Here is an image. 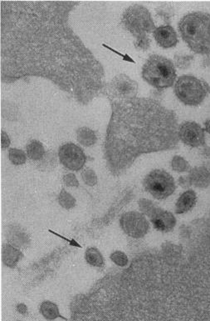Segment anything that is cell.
I'll use <instances>...</instances> for the list:
<instances>
[{
    "mask_svg": "<svg viewBox=\"0 0 210 321\" xmlns=\"http://www.w3.org/2000/svg\"><path fill=\"white\" fill-rule=\"evenodd\" d=\"M79 2L1 1V81L42 77L87 105L105 93V71L69 24Z\"/></svg>",
    "mask_w": 210,
    "mask_h": 321,
    "instance_id": "cell-1",
    "label": "cell"
},
{
    "mask_svg": "<svg viewBox=\"0 0 210 321\" xmlns=\"http://www.w3.org/2000/svg\"><path fill=\"white\" fill-rule=\"evenodd\" d=\"M111 105L104 156L109 170L118 175L143 154L172 150L179 145L178 118L152 98L116 99Z\"/></svg>",
    "mask_w": 210,
    "mask_h": 321,
    "instance_id": "cell-2",
    "label": "cell"
},
{
    "mask_svg": "<svg viewBox=\"0 0 210 321\" xmlns=\"http://www.w3.org/2000/svg\"><path fill=\"white\" fill-rule=\"evenodd\" d=\"M179 30L183 40L194 52L210 55V13H188L179 21Z\"/></svg>",
    "mask_w": 210,
    "mask_h": 321,
    "instance_id": "cell-3",
    "label": "cell"
},
{
    "mask_svg": "<svg viewBox=\"0 0 210 321\" xmlns=\"http://www.w3.org/2000/svg\"><path fill=\"white\" fill-rule=\"evenodd\" d=\"M121 22L124 28L136 38L134 44L136 49L147 50L151 46L148 34L157 29L148 9L140 4H134L124 12Z\"/></svg>",
    "mask_w": 210,
    "mask_h": 321,
    "instance_id": "cell-4",
    "label": "cell"
},
{
    "mask_svg": "<svg viewBox=\"0 0 210 321\" xmlns=\"http://www.w3.org/2000/svg\"><path fill=\"white\" fill-rule=\"evenodd\" d=\"M142 78L158 90H164L173 86L176 80V70L173 62L167 58L153 55L142 68Z\"/></svg>",
    "mask_w": 210,
    "mask_h": 321,
    "instance_id": "cell-5",
    "label": "cell"
},
{
    "mask_svg": "<svg viewBox=\"0 0 210 321\" xmlns=\"http://www.w3.org/2000/svg\"><path fill=\"white\" fill-rule=\"evenodd\" d=\"M174 93L180 101L190 106H197L201 104L210 88L205 80L191 76H183L177 80L174 85Z\"/></svg>",
    "mask_w": 210,
    "mask_h": 321,
    "instance_id": "cell-6",
    "label": "cell"
},
{
    "mask_svg": "<svg viewBox=\"0 0 210 321\" xmlns=\"http://www.w3.org/2000/svg\"><path fill=\"white\" fill-rule=\"evenodd\" d=\"M144 188L157 200H164L170 196L176 188L170 174L163 169H154L144 179Z\"/></svg>",
    "mask_w": 210,
    "mask_h": 321,
    "instance_id": "cell-7",
    "label": "cell"
},
{
    "mask_svg": "<svg viewBox=\"0 0 210 321\" xmlns=\"http://www.w3.org/2000/svg\"><path fill=\"white\" fill-rule=\"evenodd\" d=\"M138 93V83L124 74L118 75L106 85L105 95L116 99L135 98Z\"/></svg>",
    "mask_w": 210,
    "mask_h": 321,
    "instance_id": "cell-8",
    "label": "cell"
},
{
    "mask_svg": "<svg viewBox=\"0 0 210 321\" xmlns=\"http://www.w3.org/2000/svg\"><path fill=\"white\" fill-rule=\"evenodd\" d=\"M58 157L65 168L73 171L82 169L87 159L82 148L73 143H67L59 148Z\"/></svg>",
    "mask_w": 210,
    "mask_h": 321,
    "instance_id": "cell-9",
    "label": "cell"
},
{
    "mask_svg": "<svg viewBox=\"0 0 210 321\" xmlns=\"http://www.w3.org/2000/svg\"><path fill=\"white\" fill-rule=\"evenodd\" d=\"M120 223L124 232L133 238H141L148 232V221L143 215L138 212L124 214L121 216Z\"/></svg>",
    "mask_w": 210,
    "mask_h": 321,
    "instance_id": "cell-10",
    "label": "cell"
},
{
    "mask_svg": "<svg viewBox=\"0 0 210 321\" xmlns=\"http://www.w3.org/2000/svg\"><path fill=\"white\" fill-rule=\"evenodd\" d=\"M179 139L190 147L204 146L205 145V130L196 122H185L179 127Z\"/></svg>",
    "mask_w": 210,
    "mask_h": 321,
    "instance_id": "cell-11",
    "label": "cell"
},
{
    "mask_svg": "<svg viewBox=\"0 0 210 321\" xmlns=\"http://www.w3.org/2000/svg\"><path fill=\"white\" fill-rule=\"evenodd\" d=\"M147 207L148 209L141 208V210L151 217L152 225L156 230L167 233L174 228L176 225V220L171 213L151 205H147Z\"/></svg>",
    "mask_w": 210,
    "mask_h": 321,
    "instance_id": "cell-12",
    "label": "cell"
},
{
    "mask_svg": "<svg viewBox=\"0 0 210 321\" xmlns=\"http://www.w3.org/2000/svg\"><path fill=\"white\" fill-rule=\"evenodd\" d=\"M153 35L159 46L164 49H170L176 46L179 42L176 32L169 24L157 28L153 32Z\"/></svg>",
    "mask_w": 210,
    "mask_h": 321,
    "instance_id": "cell-13",
    "label": "cell"
},
{
    "mask_svg": "<svg viewBox=\"0 0 210 321\" xmlns=\"http://www.w3.org/2000/svg\"><path fill=\"white\" fill-rule=\"evenodd\" d=\"M6 236L11 244H13V246L18 248H26L30 243V239L28 235L19 226H9Z\"/></svg>",
    "mask_w": 210,
    "mask_h": 321,
    "instance_id": "cell-14",
    "label": "cell"
},
{
    "mask_svg": "<svg viewBox=\"0 0 210 321\" xmlns=\"http://www.w3.org/2000/svg\"><path fill=\"white\" fill-rule=\"evenodd\" d=\"M2 255L3 264L9 268H15L19 260L23 257V253L19 249L8 243L3 245Z\"/></svg>",
    "mask_w": 210,
    "mask_h": 321,
    "instance_id": "cell-15",
    "label": "cell"
},
{
    "mask_svg": "<svg viewBox=\"0 0 210 321\" xmlns=\"http://www.w3.org/2000/svg\"><path fill=\"white\" fill-rule=\"evenodd\" d=\"M196 203V194L193 190H188L181 194L177 200L175 211L178 214L188 212L195 206Z\"/></svg>",
    "mask_w": 210,
    "mask_h": 321,
    "instance_id": "cell-16",
    "label": "cell"
},
{
    "mask_svg": "<svg viewBox=\"0 0 210 321\" xmlns=\"http://www.w3.org/2000/svg\"><path fill=\"white\" fill-rule=\"evenodd\" d=\"M77 140L85 147H90L95 145L98 137L96 133L90 128L81 127L77 130Z\"/></svg>",
    "mask_w": 210,
    "mask_h": 321,
    "instance_id": "cell-17",
    "label": "cell"
},
{
    "mask_svg": "<svg viewBox=\"0 0 210 321\" xmlns=\"http://www.w3.org/2000/svg\"><path fill=\"white\" fill-rule=\"evenodd\" d=\"M190 180L196 186H205L210 184V174L205 168H195L190 172Z\"/></svg>",
    "mask_w": 210,
    "mask_h": 321,
    "instance_id": "cell-18",
    "label": "cell"
},
{
    "mask_svg": "<svg viewBox=\"0 0 210 321\" xmlns=\"http://www.w3.org/2000/svg\"><path fill=\"white\" fill-rule=\"evenodd\" d=\"M27 155L32 160H41L45 156L44 145L39 140H31L27 145Z\"/></svg>",
    "mask_w": 210,
    "mask_h": 321,
    "instance_id": "cell-19",
    "label": "cell"
},
{
    "mask_svg": "<svg viewBox=\"0 0 210 321\" xmlns=\"http://www.w3.org/2000/svg\"><path fill=\"white\" fill-rule=\"evenodd\" d=\"M40 312L44 316V318L47 319L48 321H53L56 318H64L60 315L59 309L56 304L52 303L51 301H44L40 306Z\"/></svg>",
    "mask_w": 210,
    "mask_h": 321,
    "instance_id": "cell-20",
    "label": "cell"
},
{
    "mask_svg": "<svg viewBox=\"0 0 210 321\" xmlns=\"http://www.w3.org/2000/svg\"><path fill=\"white\" fill-rule=\"evenodd\" d=\"M85 259L91 266L102 268L104 266V258L97 248H88L85 254Z\"/></svg>",
    "mask_w": 210,
    "mask_h": 321,
    "instance_id": "cell-21",
    "label": "cell"
},
{
    "mask_svg": "<svg viewBox=\"0 0 210 321\" xmlns=\"http://www.w3.org/2000/svg\"><path fill=\"white\" fill-rule=\"evenodd\" d=\"M58 203L59 205L66 210H71L72 208L75 207L76 200L72 194L66 191L64 189H62L59 194Z\"/></svg>",
    "mask_w": 210,
    "mask_h": 321,
    "instance_id": "cell-22",
    "label": "cell"
},
{
    "mask_svg": "<svg viewBox=\"0 0 210 321\" xmlns=\"http://www.w3.org/2000/svg\"><path fill=\"white\" fill-rule=\"evenodd\" d=\"M8 158L14 165H21L26 163V154L22 150L12 148L8 151Z\"/></svg>",
    "mask_w": 210,
    "mask_h": 321,
    "instance_id": "cell-23",
    "label": "cell"
},
{
    "mask_svg": "<svg viewBox=\"0 0 210 321\" xmlns=\"http://www.w3.org/2000/svg\"><path fill=\"white\" fill-rule=\"evenodd\" d=\"M82 179L88 186H94L98 184V176L92 168H85L82 172Z\"/></svg>",
    "mask_w": 210,
    "mask_h": 321,
    "instance_id": "cell-24",
    "label": "cell"
},
{
    "mask_svg": "<svg viewBox=\"0 0 210 321\" xmlns=\"http://www.w3.org/2000/svg\"><path fill=\"white\" fill-rule=\"evenodd\" d=\"M171 166L173 169L177 172H185L190 168V165L185 159L180 156H174L171 161Z\"/></svg>",
    "mask_w": 210,
    "mask_h": 321,
    "instance_id": "cell-25",
    "label": "cell"
},
{
    "mask_svg": "<svg viewBox=\"0 0 210 321\" xmlns=\"http://www.w3.org/2000/svg\"><path fill=\"white\" fill-rule=\"evenodd\" d=\"M194 60L192 55H175L174 56V63L176 67L181 70H185L190 67Z\"/></svg>",
    "mask_w": 210,
    "mask_h": 321,
    "instance_id": "cell-26",
    "label": "cell"
},
{
    "mask_svg": "<svg viewBox=\"0 0 210 321\" xmlns=\"http://www.w3.org/2000/svg\"><path fill=\"white\" fill-rule=\"evenodd\" d=\"M157 12V14H159L164 19V22L167 23H169L170 18L172 16L174 15V9L166 3L163 4L161 7H159Z\"/></svg>",
    "mask_w": 210,
    "mask_h": 321,
    "instance_id": "cell-27",
    "label": "cell"
},
{
    "mask_svg": "<svg viewBox=\"0 0 210 321\" xmlns=\"http://www.w3.org/2000/svg\"><path fill=\"white\" fill-rule=\"evenodd\" d=\"M110 259L119 266H126L128 263V258L121 251H115L110 254Z\"/></svg>",
    "mask_w": 210,
    "mask_h": 321,
    "instance_id": "cell-28",
    "label": "cell"
},
{
    "mask_svg": "<svg viewBox=\"0 0 210 321\" xmlns=\"http://www.w3.org/2000/svg\"><path fill=\"white\" fill-rule=\"evenodd\" d=\"M62 180H63V183H64L66 186H79V182L77 180V177H76L74 174H72V173H68V174H65Z\"/></svg>",
    "mask_w": 210,
    "mask_h": 321,
    "instance_id": "cell-29",
    "label": "cell"
},
{
    "mask_svg": "<svg viewBox=\"0 0 210 321\" xmlns=\"http://www.w3.org/2000/svg\"><path fill=\"white\" fill-rule=\"evenodd\" d=\"M42 160H43V161H42L40 165L43 168H44V169H46V168L50 169V168L55 167V165H56V159H55L54 156H52L51 153H49L47 157H44Z\"/></svg>",
    "mask_w": 210,
    "mask_h": 321,
    "instance_id": "cell-30",
    "label": "cell"
},
{
    "mask_svg": "<svg viewBox=\"0 0 210 321\" xmlns=\"http://www.w3.org/2000/svg\"><path fill=\"white\" fill-rule=\"evenodd\" d=\"M11 140L7 135V133L4 131H1V148L2 150H6L9 147L10 145Z\"/></svg>",
    "mask_w": 210,
    "mask_h": 321,
    "instance_id": "cell-31",
    "label": "cell"
},
{
    "mask_svg": "<svg viewBox=\"0 0 210 321\" xmlns=\"http://www.w3.org/2000/svg\"><path fill=\"white\" fill-rule=\"evenodd\" d=\"M17 311H18V313H20L21 315L23 316H27L28 313V307L24 305V304H19L16 307Z\"/></svg>",
    "mask_w": 210,
    "mask_h": 321,
    "instance_id": "cell-32",
    "label": "cell"
},
{
    "mask_svg": "<svg viewBox=\"0 0 210 321\" xmlns=\"http://www.w3.org/2000/svg\"><path fill=\"white\" fill-rule=\"evenodd\" d=\"M179 184H181L182 186H188V184H190V179H187V178L180 177V178H179Z\"/></svg>",
    "mask_w": 210,
    "mask_h": 321,
    "instance_id": "cell-33",
    "label": "cell"
},
{
    "mask_svg": "<svg viewBox=\"0 0 210 321\" xmlns=\"http://www.w3.org/2000/svg\"><path fill=\"white\" fill-rule=\"evenodd\" d=\"M202 155L203 156L206 157V158H209L210 157V147H205L202 149Z\"/></svg>",
    "mask_w": 210,
    "mask_h": 321,
    "instance_id": "cell-34",
    "label": "cell"
},
{
    "mask_svg": "<svg viewBox=\"0 0 210 321\" xmlns=\"http://www.w3.org/2000/svg\"><path fill=\"white\" fill-rule=\"evenodd\" d=\"M202 65L204 67L207 68L210 66V58H205V60H203Z\"/></svg>",
    "mask_w": 210,
    "mask_h": 321,
    "instance_id": "cell-35",
    "label": "cell"
},
{
    "mask_svg": "<svg viewBox=\"0 0 210 321\" xmlns=\"http://www.w3.org/2000/svg\"><path fill=\"white\" fill-rule=\"evenodd\" d=\"M205 130L210 135V120H207L205 123Z\"/></svg>",
    "mask_w": 210,
    "mask_h": 321,
    "instance_id": "cell-36",
    "label": "cell"
},
{
    "mask_svg": "<svg viewBox=\"0 0 210 321\" xmlns=\"http://www.w3.org/2000/svg\"></svg>",
    "mask_w": 210,
    "mask_h": 321,
    "instance_id": "cell-37",
    "label": "cell"
}]
</instances>
